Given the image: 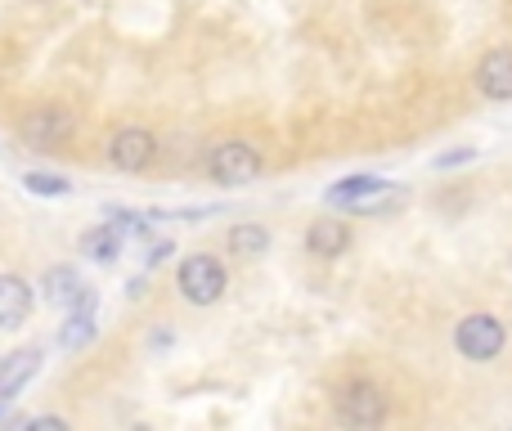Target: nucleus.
Listing matches in <instances>:
<instances>
[{"instance_id": "f8f14e48", "label": "nucleus", "mask_w": 512, "mask_h": 431, "mask_svg": "<svg viewBox=\"0 0 512 431\" xmlns=\"http://www.w3.org/2000/svg\"><path fill=\"white\" fill-rule=\"evenodd\" d=\"M122 229L113 225V220H104V225H95V229H86L81 234V252L90 256V261H99V265H108V261H117L122 256Z\"/></svg>"}, {"instance_id": "1a4fd4ad", "label": "nucleus", "mask_w": 512, "mask_h": 431, "mask_svg": "<svg viewBox=\"0 0 512 431\" xmlns=\"http://www.w3.org/2000/svg\"><path fill=\"white\" fill-rule=\"evenodd\" d=\"M41 360H45L41 346H18V351H9L5 360H0V400L18 396V391L41 373Z\"/></svg>"}, {"instance_id": "dca6fc26", "label": "nucleus", "mask_w": 512, "mask_h": 431, "mask_svg": "<svg viewBox=\"0 0 512 431\" xmlns=\"http://www.w3.org/2000/svg\"><path fill=\"white\" fill-rule=\"evenodd\" d=\"M149 220H153V216H149ZM149 220L135 216V212H113V225L122 229V234H140V238H149Z\"/></svg>"}, {"instance_id": "9b49d317", "label": "nucleus", "mask_w": 512, "mask_h": 431, "mask_svg": "<svg viewBox=\"0 0 512 431\" xmlns=\"http://www.w3.org/2000/svg\"><path fill=\"white\" fill-rule=\"evenodd\" d=\"M32 315V288L18 274H0V328H18Z\"/></svg>"}, {"instance_id": "39448f33", "label": "nucleus", "mask_w": 512, "mask_h": 431, "mask_svg": "<svg viewBox=\"0 0 512 431\" xmlns=\"http://www.w3.org/2000/svg\"><path fill=\"white\" fill-rule=\"evenodd\" d=\"M337 418L351 427H378L387 418V400H382V391L373 382H351L337 396Z\"/></svg>"}, {"instance_id": "0eeeda50", "label": "nucleus", "mask_w": 512, "mask_h": 431, "mask_svg": "<svg viewBox=\"0 0 512 431\" xmlns=\"http://www.w3.org/2000/svg\"><path fill=\"white\" fill-rule=\"evenodd\" d=\"M41 297L50 301V306H59V310L95 306V292H90L86 283L77 279V270H72V265H54V270H45V279H41Z\"/></svg>"}, {"instance_id": "423d86ee", "label": "nucleus", "mask_w": 512, "mask_h": 431, "mask_svg": "<svg viewBox=\"0 0 512 431\" xmlns=\"http://www.w3.org/2000/svg\"><path fill=\"white\" fill-rule=\"evenodd\" d=\"M153 158H158V140L149 131H140V126H126V131H117L108 140V162L117 171H144Z\"/></svg>"}, {"instance_id": "20e7f679", "label": "nucleus", "mask_w": 512, "mask_h": 431, "mask_svg": "<svg viewBox=\"0 0 512 431\" xmlns=\"http://www.w3.org/2000/svg\"><path fill=\"white\" fill-rule=\"evenodd\" d=\"M72 113L59 104H45V108H32V113L18 122V135H23V144H32V149H54V144H63L72 135Z\"/></svg>"}, {"instance_id": "7ed1b4c3", "label": "nucleus", "mask_w": 512, "mask_h": 431, "mask_svg": "<svg viewBox=\"0 0 512 431\" xmlns=\"http://www.w3.org/2000/svg\"><path fill=\"white\" fill-rule=\"evenodd\" d=\"M504 342H508V333L495 315H468L459 328H454V346H459V355L463 360H477V364L495 360V355L504 351Z\"/></svg>"}, {"instance_id": "a211bd4d", "label": "nucleus", "mask_w": 512, "mask_h": 431, "mask_svg": "<svg viewBox=\"0 0 512 431\" xmlns=\"http://www.w3.org/2000/svg\"><path fill=\"white\" fill-rule=\"evenodd\" d=\"M171 252H176V247H171V243H153L149 252H144V265H149V270H153V265H162Z\"/></svg>"}, {"instance_id": "4468645a", "label": "nucleus", "mask_w": 512, "mask_h": 431, "mask_svg": "<svg viewBox=\"0 0 512 431\" xmlns=\"http://www.w3.org/2000/svg\"><path fill=\"white\" fill-rule=\"evenodd\" d=\"M270 247V229L261 225H234L230 229V252L234 256H261Z\"/></svg>"}, {"instance_id": "ddd939ff", "label": "nucleus", "mask_w": 512, "mask_h": 431, "mask_svg": "<svg viewBox=\"0 0 512 431\" xmlns=\"http://www.w3.org/2000/svg\"><path fill=\"white\" fill-rule=\"evenodd\" d=\"M95 333H99L95 306H77V310H68V324H63L59 342H63V351H81V346L95 342Z\"/></svg>"}, {"instance_id": "9d476101", "label": "nucleus", "mask_w": 512, "mask_h": 431, "mask_svg": "<svg viewBox=\"0 0 512 431\" xmlns=\"http://www.w3.org/2000/svg\"><path fill=\"white\" fill-rule=\"evenodd\" d=\"M306 247L315 256H342L346 247H351V225H346V220H337V216H319L315 225L306 229Z\"/></svg>"}, {"instance_id": "6e6552de", "label": "nucleus", "mask_w": 512, "mask_h": 431, "mask_svg": "<svg viewBox=\"0 0 512 431\" xmlns=\"http://www.w3.org/2000/svg\"><path fill=\"white\" fill-rule=\"evenodd\" d=\"M477 90L486 99H512V50L508 45H495V50H486L481 54V63H477Z\"/></svg>"}, {"instance_id": "f257e3e1", "label": "nucleus", "mask_w": 512, "mask_h": 431, "mask_svg": "<svg viewBox=\"0 0 512 431\" xmlns=\"http://www.w3.org/2000/svg\"><path fill=\"white\" fill-rule=\"evenodd\" d=\"M207 176L225 189L252 185V180L261 176V153H256L248 140H225V144H216L212 158H207Z\"/></svg>"}, {"instance_id": "f03ea898", "label": "nucleus", "mask_w": 512, "mask_h": 431, "mask_svg": "<svg viewBox=\"0 0 512 431\" xmlns=\"http://www.w3.org/2000/svg\"><path fill=\"white\" fill-rule=\"evenodd\" d=\"M225 283H230L225 265L216 261V256H207V252L189 256V261L180 265V297L194 301V306H212V301H221Z\"/></svg>"}, {"instance_id": "f3484780", "label": "nucleus", "mask_w": 512, "mask_h": 431, "mask_svg": "<svg viewBox=\"0 0 512 431\" xmlns=\"http://www.w3.org/2000/svg\"><path fill=\"white\" fill-rule=\"evenodd\" d=\"M472 158H477L472 149H454V153H445V158H436V167L450 171V167H463V162H472Z\"/></svg>"}, {"instance_id": "2eb2a0df", "label": "nucleus", "mask_w": 512, "mask_h": 431, "mask_svg": "<svg viewBox=\"0 0 512 431\" xmlns=\"http://www.w3.org/2000/svg\"><path fill=\"white\" fill-rule=\"evenodd\" d=\"M23 185H27V194H36V198H63V194H72V185L63 176H41V171H27Z\"/></svg>"}]
</instances>
